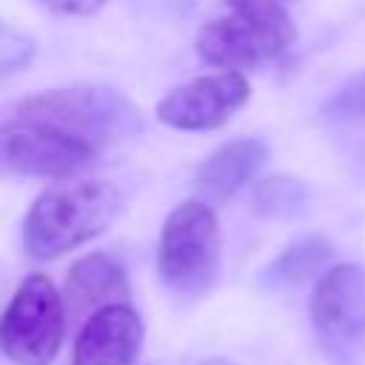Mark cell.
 <instances>
[{
  "mask_svg": "<svg viewBox=\"0 0 365 365\" xmlns=\"http://www.w3.org/2000/svg\"><path fill=\"white\" fill-rule=\"evenodd\" d=\"M120 191L106 180H63L46 188L23 220V245L34 259H57L103 234L120 214Z\"/></svg>",
  "mask_w": 365,
  "mask_h": 365,
  "instance_id": "cell-1",
  "label": "cell"
},
{
  "mask_svg": "<svg viewBox=\"0 0 365 365\" xmlns=\"http://www.w3.org/2000/svg\"><path fill=\"white\" fill-rule=\"evenodd\" d=\"M297 40V26L285 3L225 0L197 34V51L222 71L259 68L282 57Z\"/></svg>",
  "mask_w": 365,
  "mask_h": 365,
  "instance_id": "cell-2",
  "label": "cell"
},
{
  "mask_svg": "<svg viewBox=\"0 0 365 365\" xmlns=\"http://www.w3.org/2000/svg\"><path fill=\"white\" fill-rule=\"evenodd\" d=\"M14 114L57 125L97 151L134 137L143 125L140 108L120 88L97 83H77L31 94L17 103Z\"/></svg>",
  "mask_w": 365,
  "mask_h": 365,
  "instance_id": "cell-3",
  "label": "cell"
},
{
  "mask_svg": "<svg viewBox=\"0 0 365 365\" xmlns=\"http://www.w3.org/2000/svg\"><path fill=\"white\" fill-rule=\"evenodd\" d=\"M220 222L205 200L180 202L163 225L157 268L168 291L182 299L202 297L220 271Z\"/></svg>",
  "mask_w": 365,
  "mask_h": 365,
  "instance_id": "cell-4",
  "label": "cell"
},
{
  "mask_svg": "<svg viewBox=\"0 0 365 365\" xmlns=\"http://www.w3.org/2000/svg\"><path fill=\"white\" fill-rule=\"evenodd\" d=\"M314 336L334 365H365V268L339 262L319 274L308 302Z\"/></svg>",
  "mask_w": 365,
  "mask_h": 365,
  "instance_id": "cell-5",
  "label": "cell"
},
{
  "mask_svg": "<svg viewBox=\"0 0 365 365\" xmlns=\"http://www.w3.org/2000/svg\"><path fill=\"white\" fill-rule=\"evenodd\" d=\"M63 334V294L46 274L26 277L0 317V351L14 365H51Z\"/></svg>",
  "mask_w": 365,
  "mask_h": 365,
  "instance_id": "cell-6",
  "label": "cell"
},
{
  "mask_svg": "<svg viewBox=\"0 0 365 365\" xmlns=\"http://www.w3.org/2000/svg\"><path fill=\"white\" fill-rule=\"evenodd\" d=\"M97 148L68 131L31 117H9L0 123V165L29 177L71 180L94 165Z\"/></svg>",
  "mask_w": 365,
  "mask_h": 365,
  "instance_id": "cell-7",
  "label": "cell"
},
{
  "mask_svg": "<svg viewBox=\"0 0 365 365\" xmlns=\"http://www.w3.org/2000/svg\"><path fill=\"white\" fill-rule=\"evenodd\" d=\"M248 97L251 86L242 71H214L171 88L157 103V117L177 131H211L225 125Z\"/></svg>",
  "mask_w": 365,
  "mask_h": 365,
  "instance_id": "cell-8",
  "label": "cell"
},
{
  "mask_svg": "<svg viewBox=\"0 0 365 365\" xmlns=\"http://www.w3.org/2000/svg\"><path fill=\"white\" fill-rule=\"evenodd\" d=\"M143 319L128 305H106L83 319L71 365H134L143 351Z\"/></svg>",
  "mask_w": 365,
  "mask_h": 365,
  "instance_id": "cell-9",
  "label": "cell"
},
{
  "mask_svg": "<svg viewBox=\"0 0 365 365\" xmlns=\"http://www.w3.org/2000/svg\"><path fill=\"white\" fill-rule=\"evenodd\" d=\"M128 297L131 288L123 265L103 251L80 257L66 274L63 305L68 317H91L106 305L128 302Z\"/></svg>",
  "mask_w": 365,
  "mask_h": 365,
  "instance_id": "cell-10",
  "label": "cell"
},
{
  "mask_svg": "<svg viewBox=\"0 0 365 365\" xmlns=\"http://www.w3.org/2000/svg\"><path fill=\"white\" fill-rule=\"evenodd\" d=\"M265 143L257 137H240L211 151L194 174V188L205 202L231 200L265 163Z\"/></svg>",
  "mask_w": 365,
  "mask_h": 365,
  "instance_id": "cell-11",
  "label": "cell"
},
{
  "mask_svg": "<svg viewBox=\"0 0 365 365\" xmlns=\"http://www.w3.org/2000/svg\"><path fill=\"white\" fill-rule=\"evenodd\" d=\"M331 259V242L322 234H308L294 240L279 257L265 268L262 279L271 285H302L305 279L317 277L325 262Z\"/></svg>",
  "mask_w": 365,
  "mask_h": 365,
  "instance_id": "cell-12",
  "label": "cell"
},
{
  "mask_svg": "<svg viewBox=\"0 0 365 365\" xmlns=\"http://www.w3.org/2000/svg\"><path fill=\"white\" fill-rule=\"evenodd\" d=\"M308 200V188L299 177L271 174L262 177L251 191V211L257 217H291Z\"/></svg>",
  "mask_w": 365,
  "mask_h": 365,
  "instance_id": "cell-13",
  "label": "cell"
},
{
  "mask_svg": "<svg viewBox=\"0 0 365 365\" xmlns=\"http://www.w3.org/2000/svg\"><path fill=\"white\" fill-rule=\"evenodd\" d=\"M322 114L328 120H365V71L354 74L342 88H336L322 106Z\"/></svg>",
  "mask_w": 365,
  "mask_h": 365,
  "instance_id": "cell-14",
  "label": "cell"
},
{
  "mask_svg": "<svg viewBox=\"0 0 365 365\" xmlns=\"http://www.w3.org/2000/svg\"><path fill=\"white\" fill-rule=\"evenodd\" d=\"M31 57H34V40L26 31L0 20V74L26 68Z\"/></svg>",
  "mask_w": 365,
  "mask_h": 365,
  "instance_id": "cell-15",
  "label": "cell"
},
{
  "mask_svg": "<svg viewBox=\"0 0 365 365\" xmlns=\"http://www.w3.org/2000/svg\"><path fill=\"white\" fill-rule=\"evenodd\" d=\"M43 6H48L57 14H68V17H86L94 14L106 0H40Z\"/></svg>",
  "mask_w": 365,
  "mask_h": 365,
  "instance_id": "cell-16",
  "label": "cell"
},
{
  "mask_svg": "<svg viewBox=\"0 0 365 365\" xmlns=\"http://www.w3.org/2000/svg\"><path fill=\"white\" fill-rule=\"evenodd\" d=\"M197 365H237V362H231V359H225V356H211V359H202V362H197Z\"/></svg>",
  "mask_w": 365,
  "mask_h": 365,
  "instance_id": "cell-17",
  "label": "cell"
},
{
  "mask_svg": "<svg viewBox=\"0 0 365 365\" xmlns=\"http://www.w3.org/2000/svg\"><path fill=\"white\" fill-rule=\"evenodd\" d=\"M277 3H285V6H288V3H291V0H277Z\"/></svg>",
  "mask_w": 365,
  "mask_h": 365,
  "instance_id": "cell-18",
  "label": "cell"
}]
</instances>
